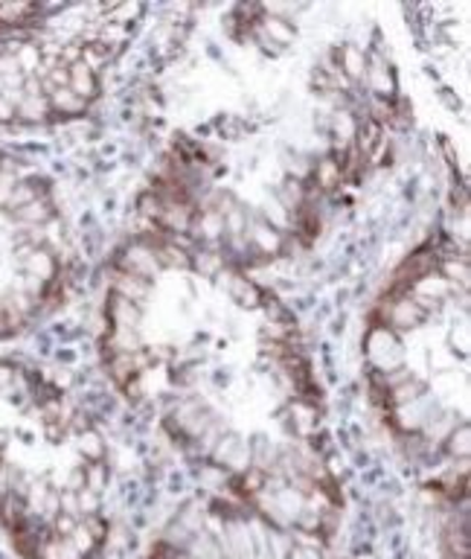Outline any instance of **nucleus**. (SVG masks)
<instances>
[{
  "label": "nucleus",
  "mask_w": 471,
  "mask_h": 559,
  "mask_svg": "<svg viewBox=\"0 0 471 559\" xmlns=\"http://www.w3.org/2000/svg\"><path fill=\"white\" fill-rule=\"evenodd\" d=\"M99 437L33 367L0 358V533L24 559H90L105 536Z\"/></svg>",
  "instance_id": "nucleus-1"
},
{
  "label": "nucleus",
  "mask_w": 471,
  "mask_h": 559,
  "mask_svg": "<svg viewBox=\"0 0 471 559\" xmlns=\"http://www.w3.org/2000/svg\"><path fill=\"white\" fill-rule=\"evenodd\" d=\"M87 9L0 7V122L26 126L76 117L99 91V38Z\"/></svg>",
  "instance_id": "nucleus-2"
},
{
  "label": "nucleus",
  "mask_w": 471,
  "mask_h": 559,
  "mask_svg": "<svg viewBox=\"0 0 471 559\" xmlns=\"http://www.w3.org/2000/svg\"><path fill=\"white\" fill-rule=\"evenodd\" d=\"M61 216L50 183L0 155V341L41 318L61 292Z\"/></svg>",
  "instance_id": "nucleus-3"
}]
</instances>
